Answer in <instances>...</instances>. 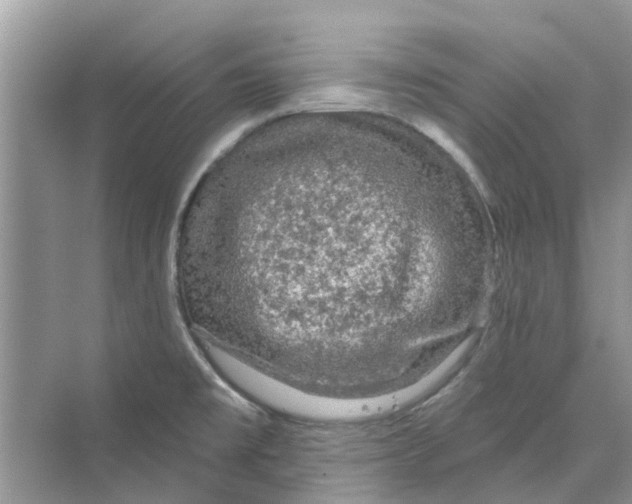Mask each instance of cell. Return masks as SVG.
<instances>
[{
  "mask_svg": "<svg viewBox=\"0 0 632 504\" xmlns=\"http://www.w3.org/2000/svg\"><path fill=\"white\" fill-rule=\"evenodd\" d=\"M353 175L317 163L255 181L215 225L210 270L252 336L313 353L363 343L369 252Z\"/></svg>",
  "mask_w": 632,
  "mask_h": 504,
  "instance_id": "6da1fadb",
  "label": "cell"
}]
</instances>
